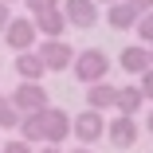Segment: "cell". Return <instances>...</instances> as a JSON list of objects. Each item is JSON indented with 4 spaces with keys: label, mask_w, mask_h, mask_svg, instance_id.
Masks as SVG:
<instances>
[{
    "label": "cell",
    "mask_w": 153,
    "mask_h": 153,
    "mask_svg": "<svg viewBox=\"0 0 153 153\" xmlns=\"http://www.w3.org/2000/svg\"><path fill=\"white\" fill-rule=\"evenodd\" d=\"M71 71H75V79L86 82V86H90V82H102L106 71H110V55H106L102 47H86V51L75 55V67H71Z\"/></svg>",
    "instance_id": "cell-1"
},
{
    "label": "cell",
    "mask_w": 153,
    "mask_h": 153,
    "mask_svg": "<svg viewBox=\"0 0 153 153\" xmlns=\"http://www.w3.org/2000/svg\"><path fill=\"white\" fill-rule=\"evenodd\" d=\"M4 39L12 51H32L36 39H39V27H36V16L27 20V16H12V24L4 27Z\"/></svg>",
    "instance_id": "cell-2"
},
{
    "label": "cell",
    "mask_w": 153,
    "mask_h": 153,
    "mask_svg": "<svg viewBox=\"0 0 153 153\" xmlns=\"http://www.w3.org/2000/svg\"><path fill=\"white\" fill-rule=\"evenodd\" d=\"M36 51H39L43 63H47V71H67V67H75V55H79L63 36H59V39H43Z\"/></svg>",
    "instance_id": "cell-3"
},
{
    "label": "cell",
    "mask_w": 153,
    "mask_h": 153,
    "mask_svg": "<svg viewBox=\"0 0 153 153\" xmlns=\"http://www.w3.org/2000/svg\"><path fill=\"white\" fill-rule=\"evenodd\" d=\"M24 114H36V110H47L51 106V98H47V86L43 82H20L16 90H12V94H8Z\"/></svg>",
    "instance_id": "cell-4"
},
{
    "label": "cell",
    "mask_w": 153,
    "mask_h": 153,
    "mask_svg": "<svg viewBox=\"0 0 153 153\" xmlns=\"http://www.w3.org/2000/svg\"><path fill=\"white\" fill-rule=\"evenodd\" d=\"M137 118H130V114H118L114 122H106V137H110V145L114 149H134L137 145Z\"/></svg>",
    "instance_id": "cell-5"
},
{
    "label": "cell",
    "mask_w": 153,
    "mask_h": 153,
    "mask_svg": "<svg viewBox=\"0 0 153 153\" xmlns=\"http://www.w3.org/2000/svg\"><path fill=\"white\" fill-rule=\"evenodd\" d=\"M43 126H47V141H43V145H63V141L75 134L71 114H67V110H55V106L43 110Z\"/></svg>",
    "instance_id": "cell-6"
},
{
    "label": "cell",
    "mask_w": 153,
    "mask_h": 153,
    "mask_svg": "<svg viewBox=\"0 0 153 153\" xmlns=\"http://www.w3.org/2000/svg\"><path fill=\"white\" fill-rule=\"evenodd\" d=\"M75 137H79V145H94L98 137H106V118H102V110H90V106H86V114L75 118Z\"/></svg>",
    "instance_id": "cell-7"
},
{
    "label": "cell",
    "mask_w": 153,
    "mask_h": 153,
    "mask_svg": "<svg viewBox=\"0 0 153 153\" xmlns=\"http://www.w3.org/2000/svg\"><path fill=\"white\" fill-rule=\"evenodd\" d=\"M63 12H67V24H75V27H94L102 20L98 0H63Z\"/></svg>",
    "instance_id": "cell-8"
},
{
    "label": "cell",
    "mask_w": 153,
    "mask_h": 153,
    "mask_svg": "<svg viewBox=\"0 0 153 153\" xmlns=\"http://www.w3.org/2000/svg\"><path fill=\"white\" fill-rule=\"evenodd\" d=\"M141 12L130 4V0H114V4H106V24L114 27V32H130V27H137Z\"/></svg>",
    "instance_id": "cell-9"
},
{
    "label": "cell",
    "mask_w": 153,
    "mask_h": 153,
    "mask_svg": "<svg viewBox=\"0 0 153 153\" xmlns=\"http://www.w3.org/2000/svg\"><path fill=\"white\" fill-rule=\"evenodd\" d=\"M118 63H122V71H126V75H141V71L153 67V55H149L145 43H130V47H122Z\"/></svg>",
    "instance_id": "cell-10"
},
{
    "label": "cell",
    "mask_w": 153,
    "mask_h": 153,
    "mask_svg": "<svg viewBox=\"0 0 153 153\" xmlns=\"http://www.w3.org/2000/svg\"><path fill=\"white\" fill-rule=\"evenodd\" d=\"M16 75H20L24 82H39V79L47 75V63L39 59L36 47H32V51H16Z\"/></svg>",
    "instance_id": "cell-11"
},
{
    "label": "cell",
    "mask_w": 153,
    "mask_h": 153,
    "mask_svg": "<svg viewBox=\"0 0 153 153\" xmlns=\"http://www.w3.org/2000/svg\"><path fill=\"white\" fill-rule=\"evenodd\" d=\"M36 27H39L43 39H59V36L67 32V12H63V4L51 8V12H43V16H36Z\"/></svg>",
    "instance_id": "cell-12"
},
{
    "label": "cell",
    "mask_w": 153,
    "mask_h": 153,
    "mask_svg": "<svg viewBox=\"0 0 153 153\" xmlns=\"http://www.w3.org/2000/svg\"><path fill=\"white\" fill-rule=\"evenodd\" d=\"M118 102V86L114 82H90L86 86V106L90 110H110Z\"/></svg>",
    "instance_id": "cell-13"
},
{
    "label": "cell",
    "mask_w": 153,
    "mask_h": 153,
    "mask_svg": "<svg viewBox=\"0 0 153 153\" xmlns=\"http://www.w3.org/2000/svg\"><path fill=\"white\" fill-rule=\"evenodd\" d=\"M20 137H24V141H32V145H43V141H47L43 110H36V114H24V118H20Z\"/></svg>",
    "instance_id": "cell-14"
},
{
    "label": "cell",
    "mask_w": 153,
    "mask_h": 153,
    "mask_svg": "<svg viewBox=\"0 0 153 153\" xmlns=\"http://www.w3.org/2000/svg\"><path fill=\"white\" fill-rule=\"evenodd\" d=\"M141 106H145V94H141V86H118V102H114V110L118 114H141Z\"/></svg>",
    "instance_id": "cell-15"
},
{
    "label": "cell",
    "mask_w": 153,
    "mask_h": 153,
    "mask_svg": "<svg viewBox=\"0 0 153 153\" xmlns=\"http://www.w3.org/2000/svg\"><path fill=\"white\" fill-rule=\"evenodd\" d=\"M20 118H24V110H20L12 98L0 94V130H20Z\"/></svg>",
    "instance_id": "cell-16"
},
{
    "label": "cell",
    "mask_w": 153,
    "mask_h": 153,
    "mask_svg": "<svg viewBox=\"0 0 153 153\" xmlns=\"http://www.w3.org/2000/svg\"><path fill=\"white\" fill-rule=\"evenodd\" d=\"M134 32L141 36V43H153V12H141V20H137Z\"/></svg>",
    "instance_id": "cell-17"
},
{
    "label": "cell",
    "mask_w": 153,
    "mask_h": 153,
    "mask_svg": "<svg viewBox=\"0 0 153 153\" xmlns=\"http://www.w3.org/2000/svg\"><path fill=\"white\" fill-rule=\"evenodd\" d=\"M24 4H27V12H32V16H43V12L59 8V0H24Z\"/></svg>",
    "instance_id": "cell-18"
},
{
    "label": "cell",
    "mask_w": 153,
    "mask_h": 153,
    "mask_svg": "<svg viewBox=\"0 0 153 153\" xmlns=\"http://www.w3.org/2000/svg\"><path fill=\"white\" fill-rule=\"evenodd\" d=\"M137 79H141L137 86H141V94H145V102H153V67H149V71H141Z\"/></svg>",
    "instance_id": "cell-19"
},
{
    "label": "cell",
    "mask_w": 153,
    "mask_h": 153,
    "mask_svg": "<svg viewBox=\"0 0 153 153\" xmlns=\"http://www.w3.org/2000/svg\"><path fill=\"white\" fill-rule=\"evenodd\" d=\"M0 153H32V141H4V145H0Z\"/></svg>",
    "instance_id": "cell-20"
},
{
    "label": "cell",
    "mask_w": 153,
    "mask_h": 153,
    "mask_svg": "<svg viewBox=\"0 0 153 153\" xmlns=\"http://www.w3.org/2000/svg\"><path fill=\"white\" fill-rule=\"evenodd\" d=\"M8 24H12V8L0 0V36H4V27H8Z\"/></svg>",
    "instance_id": "cell-21"
},
{
    "label": "cell",
    "mask_w": 153,
    "mask_h": 153,
    "mask_svg": "<svg viewBox=\"0 0 153 153\" xmlns=\"http://www.w3.org/2000/svg\"><path fill=\"white\" fill-rule=\"evenodd\" d=\"M130 4H134L137 12H153V0H130Z\"/></svg>",
    "instance_id": "cell-22"
},
{
    "label": "cell",
    "mask_w": 153,
    "mask_h": 153,
    "mask_svg": "<svg viewBox=\"0 0 153 153\" xmlns=\"http://www.w3.org/2000/svg\"><path fill=\"white\" fill-rule=\"evenodd\" d=\"M145 134H149V137H153V114H149V118H145Z\"/></svg>",
    "instance_id": "cell-23"
},
{
    "label": "cell",
    "mask_w": 153,
    "mask_h": 153,
    "mask_svg": "<svg viewBox=\"0 0 153 153\" xmlns=\"http://www.w3.org/2000/svg\"><path fill=\"white\" fill-rule=\"evenodd\" d=\"M39 153H63V149H59V145H43Z\"/></svg>",
    "instance_id": "cell-24"
},
{
    "label": "cell",
    "mask_w": 153,
    "mask_h": 153,
    "mask_svg": "<svg viewBox=\"0 0 153 153\" xmlns=\"http://www.w3.org/2000/svg\"><path fill=\"white\" fill-rule=\"evenodd\" d=\"M75 153H90V149H86V145H79V149H75Z\"/></svg>",
    "instance_id": "cell-25"
},
{
    "label": "cell",
    "mask_w": 153,
    "mask_h": 153,
    "mask_svg": "<svg viewBox=\"0 0 153 153\" xmlns=\"http://www.w3.org/2000/svg\"><path fill=\"white\" fill-rule=\"evenodd\" d=\"M98 4H114V0H98Z\"/></svg>",
    "instance_id": "cell-26"
},
{
    "label": "cell",
    "mask_w": 153,
    "mask_h": 153,
    "mask_svg": "<svg viewBox=\"0 0 153 153\" xmlns=\"http://www.w3.org/2000/svg\"><path fill=\"white\" fill-rule=\"evenodd\" d=\"M149 55H153V43H149Z\"/></svg>",
    "instance_id": "cell-27"
},
{
    "label": "cell",
    "mask_w": 153,
    "mask_h": 153,
    "mask_svg": "<svg viewBox=\"0 0 153 153\" xmlns=\"http://www.w3.org/2000/svg\"><path fill=\"white\" fill-rule=\"evenodd\" d=\"M4 4H12V0H4Z\"/></svg>",
    "instance_id": "cell-28"
},
{
    "label": "cell",
    "mask_w": 153,
    "mask_h": 153,
    "mask_svg": "<svg viewBox=\"0 0 153 153\" xmlns=\"http://www.w3.org/2000/svg\"><path fill=\"white\" fill-rule=\"evenodd\" d=\"M0 145H4V141H0Z\"/></svg>",
    "instance_id": "cell-29"
}]
</instances>
